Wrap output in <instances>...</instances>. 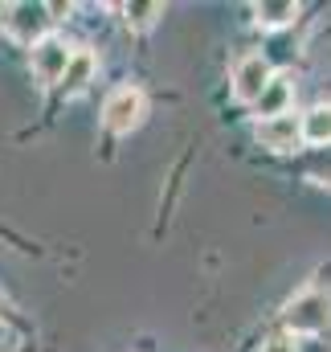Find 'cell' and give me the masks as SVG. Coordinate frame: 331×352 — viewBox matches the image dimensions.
I'll use <instances>...</instances> for the list:
<instances>
[{"instance_id": "cell-1", "label": "cell", "mask_w": 331, "mask_h": 352, "mask_svg": "<svg viewBox=\"0 0 331 352\" xmlns=\"http://www.w3.org/2000/svg\"><path fill=\"white\" fill-rule=\"evenodd\" d=\"M144 111H148L144 90L139 87H119V90H111L106 102H102V123H106V131L127 135V131H135V127L144 123Z\"/></svg>"}, {"instance_id": "cell-2", "label": "cell", "mask_w": 331, "mask_h": 352, "mask_svg": "<svg viewBox=\"0 0 331 352\" xmlns=\"http://www.w3.org/2000/svg\"><path fill=\"white\" fill-rule=\"evenodd\" d=\"M290 332H323L331 320V295L323 291H303L299 299H290V307L282 311Z\"/></svg>"}, {"instance_id": "cell-3", "label": "cell", "mask_w": 331, "mask_h": 352, "mask_svg": "<svg viewBox=\"0 0 331 352\" xmlns=\"http://www.w3.org/2000/svg\"><path fill=\"white\" fill-rule=\"evenodd\" d=\"M274 78V70H270V62L266 58H242L238 62V70H233V98L238 102H258V94L266 90V82Z\"/></svg>"}, {"instance_id": "cell-4", "label": "cell", "mask_w": 331, "mask_h": 352, "mask_svg": "<svg viewBox=\"0 0 331 352\" xmlns=\"http://www.w3.org/2000/svg\"><path fill=\"white\" fill-rule=\"evenodd\" d=\"M66 66H70V45H66V41L41 37V41L33 45V70H37L41 82H62Z\"/></svg>"}, {"instance_id": "cell-5", "label": "cell", "mask_w": 331, "mask_h": 352, "mask_svg": "<svg viewBox=\"0 0 331 352\" xmlns=\"http://www.w3.org/2000/svg\"><path fill=\"white\" fill-rule=\"evenodd\" d=\"M45 12H49L45 4H12L8 16H4V29H8L16 41L37 45V41H41V29H45V21H49Z\"/></svg>"}, {"instance_id": "cell-6", "label": "cell", "mask_w": 331, "mask_h": 352, "mask_svg": "<svg viewBox=\"0 0 331 352\" xmlns=\"http://www.w3.org/2000/svg\"><path fill=\"white\" fill-rule=\"evenodd\" d=\"M258 144L262 148H274V152H286V148H295L299 140H303V131H299V119L286 111V115H278V119H258Z\"/></svg>"}, {"instance_id": "cell-7", "label": "cell", "mask_w": 331, "mask_h": 352, "mask_svg": "<svg viewBox=\"0 0 331 352\" xmlns=\"http://www.w3.org/2000/svg\"><path fill=\"white\" fill-rule=\"evenodd\" d=\"M290 98H295V90H290V82L286 78H270L266 82V90L258 94V115L262 119H278V115H286L290 111Z\"/></svg>"}, {"instance_id": "cell-8", "label": "cell", "mask_w": 331, "mask_h": 352, "mask_svg": "<svg viewBox=\"0 0 331 352\" xmlns=\"http://www.w3.org/2000/svg\"><path fill=\"white\" fill-rule=\"evenodd\" d=\"M90 78H94V54L90 50H74L70 54V66H66V74H62L58 87L66 90V94H78V90H86Z\"/></svg>"}, {"instance_id": "cell-9", "label": "cell", "mask_w": 331, "mask_h": 352, "mask_svg": "<svg viewBox=\"0 0 331 352\" xmlns=\"http://www.w3.org/2000/svg\"><path fill=\"white\" fill-rule=\"evenodd\" d=\"M299 131L307 144H331V107H315L299 119Z\"/></svg>"}, {"instance_id": "cell-10", "label": "cell", "mask_w": 331, "mask_h": 352, "mask_svg": "<svg viewBox=\"0 0 331 352\" xmlns=\"http://www.w3.org/2000/svg\"><path fill=\"white\" fill-rule=\"evenodd\" d=\"M253 12H258V25H262V29H282V25H290V21L299 16V4H295V0H278V4L266 0V4H258Z\"/></svg>"}, {"instance_id": "cell-11", "label": "cell", "mask_w": 331, "mask_h": 352, "mask_svg": "<svg viewBox=\"0 0 331 352\" xmlns=\"http://www.w3.org/2000/svg\"><path fill=\"white\" fill-rule=\"evenodd\" d=\"M123 12H127V25H131V29H148V25H156V16H164V4H160V0H148V4H127Z\"/></svg>"}, {"instance_id": "cell-12", "label": "cell", "mask_w": 331, "mask_h": 352, "mask_svg": "<svg viewBox=\"0 0 331 352\" xmlns=\"http://www.w3.org/2000/svg\"><path fill=\"white\" fill-rule=\"evenodd\" d=\"M262 352H299V349H295L290 336H270V340L262 344Z\"/></svg>"}]
</instances>
